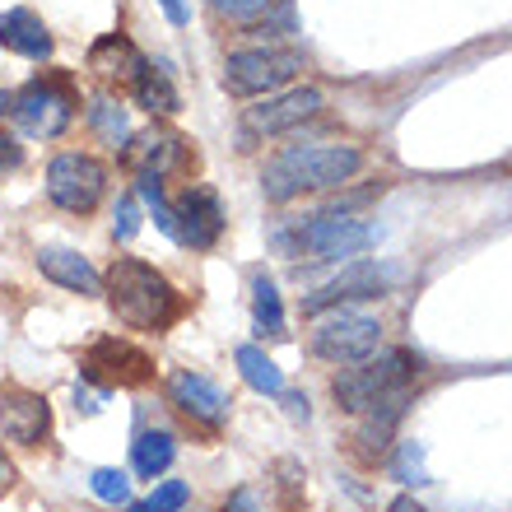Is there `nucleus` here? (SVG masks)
<instances>
[{"label": "nucleus", "instance_id": "nucleus-1", "mask_svg": "<svg viewBox=\"0 0 512 512\" xmlns=\"http://www.w3.org/2000/svg\"><path fill=\"white\" fill-rule=\"evenodd\" d=\"M103 289H108L117 322L131 326V331H154L159 336L187 308L182 294H177V284L159 266L140 261V256H117L108 266V275H103Z\"/></svg>", "mask_w": 512, "mask_h": 512}, {"label": "nucleus", "instance_id": "nucleus-2", "mask_svg": "<svg viewBox=\"0 0 512 512\" xmlns=\"http://www.w3.org/2000/svg\"><path fill=\"white\" fill-rule=\"evenodd\" d=\"M359 168H364V149L359 145H289L284 154H275L266 163L261 196L270 205H289L303 191L345 187Z\"/></svg>", "mask_w": 512, "mask_h": 512}, {"label": "nucleus", "instance_id": "nucleus-3", "mask_svg": "<svg viewBox=\"0 0 512 512\" xmlns=\"http://www.w3.org/2000/svg\"><path fill=\"white\" fill-rule=\"evenodd\" d=\"M419 373V359L410 350H382L373 359H364L359 368H345L336 382H331V396L345 415H364L368 405H378L382 396H396L405 391V382Z\"/></svg>", "mask_w": 512, "mask_h": 512}, {"label": "nucleus", "instance_id": "nucleus-4", "mask_svg": "<svg viewBox=\"0 0 512 512\" xmlns=\"http://www.w3.org/2000/svg\"><path fill=\"white\" fill-rule=\"evenodd\" d=\"M75 108H80V94L70 75H42V80H28L19 94L10 98V112L19 131L33 135V140H56L66 135L75 122Z\"/></svg>", "mask_w": 512, "mask_h": 512}, {"label": "nucleus", "instance_id": "nucleus-5", "mask_svg": "<svg viewBox=\"0 0 512 512\" xmlns=\"http://www.w3.org/2000/svg\"><path fill=\"white\" fill-rule=\"evenodd\" d=\"M280 247H289L294 256H308V261H340V256H359L368 247L378 243V229L373 224H359V219H345V215H322L303 219L294 233H280L275 238Z\"/></svg>", "mask_w": 512, "mask_h": 512}, {"label": "nucleus", "instance_id": "nucleus-6", "mask_svg": "<svg viewBox=\"0 0 512 512\" xmlns=\"http://www.w3.org/2000/svg\"><path fill=\"white\" fill-rule=\"evenodd\" d=\"M303 66L308 61L294 47H243V52H229V61H224V89L233 98L275 94L294 75H303Z\"/></svg>", "mask_w": 512, "mask_h": 512}, {"label": "nucleus", "instance_id": "nucleus-7", "mask_svg": "<svg viewBox=\"0 0 512 512\" xmlns=\"http://www.w3.org/2000/svg\"><path fill=\"white\" fill-rule=\"evenodd\" d=\"M108 191V163L84 154V149H66L47 163V201L66 215H94L98 201Z\"/></svg>", "mask_w": 512, "mask_h": 512}, {"label": "nucleus", "instance_id": "nucleus-8", "mask_svg": "<svg viewBox=\"0 0 512 512\" xmlns=\"http://www.w3.org/2000/svg\"><path fill=\"white\" fill-rule=\"evenodd\" d=\"M80 378L98 391H131L154 378V359L126 336H98L80 350Z\"/></svg>", "mask_w": 512, "mask_h": 512}, {"label": "nucleus", "instance_id": "nucleus-9", "mask_svg": "<svg viewBox=\"0 0 512 512\" xmlns=\"http://www.w3.org/2000/svg\"><path fill=\"white\" fill-rule=\"evenodd\" d=\"M382 350V322L368 312H331L312 331V354L326 364H364Z\"/></svg>", "mask_w": 512, "mask_h": 512}, {"label": "nucleus", "instance_id": "nucleus-10", "mask_svg": "<svg viewBox=\"0 0 512 512\" xmlns=\"http://www.w3.org/2000/svg\"><path fill=\"white\" fill-rule=\"evenodd\" d=\"M168 219H173L168 238L191 252H210L224 238V205H219V191L205 182H191L177 201H168Z\"/></svg>", "mask_w": 512, "mask_h": 512}, {"label": "nucleus", "instance_id": "nucleus-11", "mask_svg": "<svg viewBox=\"0 0 512 512\" xmlns=\"http://www.w3.org/2000/svg\"><path fill=\"white\" fill-rule=\"evenodd\" d=\"M322 89H289V94H270L266 103H256V108L243 112V149H252L256 140H270V135H284L294 131V126L312 122L317 112H322Z\"/></svg>", "mask_w": 512, "mask_h": 512}, {"label": "nucleus", "instance_id": "nucleus-12", "mask_svg": "<svg viewBox=\"0 0 512 512\" xmlns=\"http://www.w3.org/2000/svg\"><path fill=\"white\" fill-rule=\"evenodd\" d=\"M0 438L14 447H42L52 438V401L28 387H0Z\"/></svg>", "mask_w": 512, "mask_h": 512}, {"label": "nucleus", "instance_id": "nucleus-13", "mask_svg": "<svg viewBox=\"0 0 512 512\" xmlns=\"http://www.w3.org/2000/svg\"><path fill=\"white\" fill-rule=\"evenodd\" d=\"M387 270L373 266V261H354L336 275V280H326L317 294L303 298V317H326V312H340L345 303H364V298H378L387 289Z\"/></svg>", "mask_w": 512, "mask_h": 512}, {"label": "nucleus", "instance_id": "nucleus-14", "mask_svg": "<svg viewBox=\"0 0 512 512\" xmlns=\"http://www.w3.org/2000/svg\"><path fill=\"white\" fill-rule=\"evenodd\" d=\"M168 401H173L191 424H205V429H219L233 410L229 391L219 387V382H210L205 373H191V368L168 373Z\"/></svg>", "mask_w": 512, "mask_h": 512}, {"label": "nucleus", "instance_id": "nucleus-15", "mask_svg": "<svg viewBox=\"0 0 512 512\" xmlns=\"http://www.w3.org/2000/svg\"><path fill=\"white\" fill-rule=\"evenodd\" d=\"M122 159L135 168V177H168L177 168H187V140L168 126H149L145 135H135L122 149Z\"/></svg>", "mask_w": 512, "mask_h": 512}, {"label": "nucleus", "instance_id": "nucleus-16", "mask_svg": "<svg viewBox=\"0 0 512 512\" xmlns=\"http://www.w3.org/2000/svg\"><path fill=\"white\" fill-rule=\"evenodd\" d=\"M0 47L14 56H28V61H47L56 52V38L33 10L14 5V10L0 14Z\"/></svg>", "mask_w": 512, "mask_h": 512}, {"label": "nucleus", "instance_id": "nucleus-17", "mask_svg": "<svg viewBox=\"0 0 512 512\" xmlns=\"http://www.w3.org/2000/svg\"><path fill=\"white\" fill-rule=\"evenodd\" d=\"M38 270H42V280L61 284V289H70V294H80V298L103 294V275L80 252H70V247H42Z\"/></svg>", "mask_w": 512, "mask_h": 512}, {"label": "nucleus", "instance_id": "nucleus-18", "mask_svg": "<svg viewBox=\"0 0 512 512\" xmlns=\"http://www.w3.org/2000/svg\"><path fill=\"white\" fill-rule=\"evenodd\" d=\"M145 66V56L135 47L126 33H103V38L89 47V70H94L98 80H126L131 84Z\"/></svg>", "mask_w": 512, "mask_h": 512}, {"label": "nucleus", "instance_id": "nucleus-19", "mask_svg": "<svg viewBox=\"0 0 512 512\" xmlns=\"http://www.w3.org/2000/svg\"><path fill=\"white\" fill-rule=\"evenodd\" d=\"M373 415L364 419V429H359V457L368 461V466H378L382 457H387V443H391V433H396V424H401L405 415V391H396V396H382L378 405H368Z\"/></svg>", "mask_w": 512, "mask_h": 512}, {"label": "nucleus", "instance_id": "nucleus-20", "mask_svg": "<svg viewBox=\"0 0 512 512\" xmlns=\"http://www.w3.org/2000/svg\"><path fill=\"white\" fill-rule=\"evenodd\" d=\"M131 89H135V103L145 112H154V117H177L182 112V98H177V84L168 80V70L163 66H140V75L131 80Z\"/></svg>", "mask_w": 512, "mask_h": 512}, {"label": "nucleus", "instance_id": "nucleus-21", "mask_svg": "<svg viewBox=\"0 0 512 512\" xmlns=\"http://www.w3.org/2000/svg\"><path fill=\"white\" fill-rule=\"evenodd\" d=\"M173 457H177V438L168 429H145L131 443V466H135V475H145V480L168 471Z\"/></svg>", "mask_w": 512, "mask_h": 512}, {"label": "nucleus", "instance_id": "nucleus-22", "mask_svg": "<svg viewBox=\"0 0 512 512\" xmlns=\"http://www.w3.org/2000/svg\"><path fill=\"white\" fill-rule=\"evenodd\" d=\"M238 373H243V382L252 391H261V396H280L284 391L280 364H275L266 350H256V345H238Z\"/></svg>", "mask_w": 512, "mask_h": 512}, {"label": "nucleus", "instance_id": "nucleus-23", "mask_svg": "<svg viewBox=\"0 0 512 512\" xmlns=\"http://www.w3.org/2000/svg\"><path fill=\"white\" fill-rule=\"evenodd\" d=\"M89 126H94V135L103 140V145H112V149L131 145V122H126V108L117 103V98L98 94L94 108H89Z\"/></svg>", "mask_w": 512, "mask_h": 512}, {"label": "nucleus", "instance_id": "nucleus-24", "mask_svg": "<svg viewBox=\"0 0 512 512\" xmlns=\"http://www.w3.org/2000/svg\"><path fill=\"white\" fill-rule=\"evenodd\" d=\"M252 317L266 336H284V303H280V289L270 280L266 270L252 275Z\"/></svg>", "mask_w": 512, "mask_h": 512}, {"label": "nucleus", "instance_id": "nucleus-25", "mask_svg": "<svg viewBox=\"0 0 512 512\" xmlns=\"http://www.w3.org/2000/svg\"><path fill=\"white\" fill-rule=\"evenodd\" d=\"M187 499H191V485L187 480H163L149 499H140V503H126L131 512H182L187 508Z\"/></svg>", "mask_w": 512, "mask_h": 512}, {"label": "nucleus", "instance_id": "nucleus-26", "mask_svg": "<svg viewBox=\"0 0 512 512\" xmlns=\"http://www.w3.org/2000/svg\"><path fill=\"white\" fill-rule=\"evenodd\" d=\"M89 489H94L103 503H112V508H126V503H131V480H126V471H112V466L89 475Z\"/></svg>", "mask_w": 512, "mask_h": 512}, {"label": "nucleus", "instance_id": "nucleus-27", "mask_svg": "<svg viewBox=\"0 0 512 512\" xmlns=\"http://www.w3.org/2000/svg\"><path fill=\"white\" fill-rule=\"evenodd\" d=\"M396 480L401 485H429V466H424V447L410 438V443H401V452H396Z\"/></svg>", "mask_w": 512, "mask_h": 512}, {"label": "nucleus", "instance_id": "nucleus-28", "mask_svg": "<svg viewBox=\"0 0 512 512\" xmlns=\"http://www.w3.org/2000/svg\"><path fill=\"white\" fill-rule=\"evenodd\" d=\"M205 5L215 14H224V19H238V24H252V19L275 10V0H205Z\"/></svg>", "mask_w": 512, "mask_h": 512}, {"label": "nucleus", "instance_id": "nucleus-29", "mask_svg": "<svg viewBox=\"0 0 512 512\" xmlns=\"http://www.w3.org/2000/svg\"><path fill=\"white\" fill-rule=\"evenodd\" d=\"M112 233H117V243H131L135 233H140V205H135V196H122V201H117Z\"/></svg>", "mask_w": 512, "mask_h": 512}, {"label": "nucleus", "instance_id": "nucleus-30", "mask_svg": "<svg viewBox=\"0 0 512 512\" xmlns=\"http://www.w3.org/2000/svg\"><path fill=\"white\" fill-rule=\"evenodd\" d=\"M19 168H24V145H19V135H14V131H5V126H0V177L19 173Z\"/></svg>", "mask_w": 512, "mask_h": 512}, {"label": "nucleus", "instance_id": "nucleus-31", "mask_svg": "<svg viewBox=\"0 0 512 512\" xmlns=\"http://www.w3.org/2000/svg\"><path fill=\"white\" fill-rule=\"evenodd\" d=\"M224 512H261V499H256L252 489H233L229 503H224Z\"/></svg>", "mask_w": 512, "mask_h": 512}, {"label": "nucleus", "instance_id": "nucleus-32", "mask_svg": "<svg viewBox=\"0 0 512 512\" xmlns=\"http://www.w3.org/2000/svg\"><path fill=\"white\" fill-rule=\"evenodd\" d=\"M159 10L168 14V24H177V28H187V19H191V10H187V0H159Z\"/></svg>", "mask_w": 512, "mask_h": 512}, {"label": "nucleus", "instance_id": "nucleus-33", "mask_svg": "<svg viewBox=\"0 0 512 512\" xmlns=\"http://www.w3.org/2000/svg\"><path fill=\"white\" fill-rule=\"evenodd\" d=\"M10 485H14V466L5 457V443H0V489H10Z\"/></svg>", "mask_w": 512, "mask_h": 512}, {"label": "nucleus", "instance_id": "nucleus-34", "mask_svg": "<svg viewBox=\"0 0 512 512\" xmlns=\"http://www.w3.org/2000/svg\"><path fill=\"white\" fill-rule=\"evenodd\" d=\"M289 415H294V419H308V396H289Z\"/></svg>", "mask_w": 512, "mask_h": 512}, {"label": "nucleus", "instance_id": "nucleus-35", "mask_svg": "<svg viewBox=\"0 0 512 512\" xmlns=\"http://www.w3.org/2000/svg\"><path fill=\"white\" fill-rule=\"evenodd\" d=\"M387 512H424V508H419V503L415 499H396V503H391V508Z\"/></svg>", "mask_w": 512, "mask_h": 512}, {"label": "nucleus", "instance_id": "nucleus-36", "mask_svg": "<svg viewBox=\"0 0 512 512\" xmlns=\"http://www.w3.org/2000/svg\"><path fill=\"white\" fill-rule=\"evenodd\" d=\"M0 112H5V94H0Z\"/></svg>", "mask_w": 512, "mask_h": 512}]
</instances>
